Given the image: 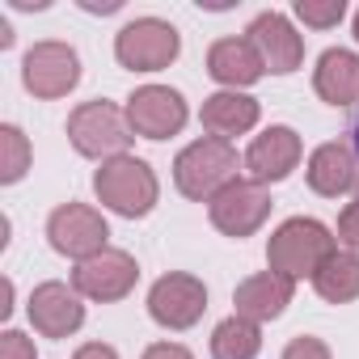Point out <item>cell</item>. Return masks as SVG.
I'll return each mask as SVG.
<instances>
[{
  "instance_id": "1",
  "label": "cell",
  "mask_w": 359,
  "mask_h": 359,
  "mask_svg": "<svg viewBox=\"0 0 359 359\" xmlns=\"http://www.w3.org/2000/svg\"><path fill=\"white\" fill-rule=\"evenodd\" d=\"M93 195L102 208H110L114 216L123 220H140L156 208V173L148 161L140 156H114V161H102V169L93 173Z\"/></svg>"
},
{
  "instance_id": "2",
  "label": "cell",
  "mask_w": 359,
  "mask_h": 359,
  "mask_svg": "<svg viewBox=\"0 0 359 359\" xmlns=\"http://www.w3.org/2000/svg\"><path fill=\"white\" fill-rule=\"evenodd\" d=\"M334 254V233L321 224V220H309V216H292L283 220L271 241H266V262L275 275H287L292 283L296 279H313L317 266Z\"/></svg>"
},
{
  "instance_id": "3",
  "label": "cell",
  "mask_w": 359,
  "mask_h": 359,
  "mask_svg": "<svg viewBox=\"0 0 359 359\" xmlns=\"http://www.w3.org/2000/svg\"><path fill=\"white\" fill-rule=\"evenodd\" d=\"M233 177H237V148L216 135L187 144L173 161V187L187 199H216Z\"/></svg>"
},
{
  "instance_id": "4",
  "label": "cell",
  "mask_w": 359,
  "mask_h": 359,
  "mask_svg": "<svg viewBox=\"0 0 359 359\" xmlns=\"http://www.w3.org/2000/svg\"><path fill=\"white\" fill-rule=\"evenodd\" d=\"M68 140L81 156L93 161H114L127 156V144L135 140L127 110H118L114 102H85L68 114Z\"/></svg>"
},
{
  "instance_id": "5",
  "label": "cell",
  "mask_w": 359,
  "mask_h": 359,
  "mask_svg": "<svg viewBox=\"0 0 359 359\" xmlns=\"http://www.w3.org/2000/svg\"><path fill=\"white\" fill-rule=\"evenodd\" d=\"M177 51H182V39L161 18H135L114 39V60L127 72H161L177 60Z\"/></svg>"
},
{
  "instance_id": "6",
  "label": "cell",
  "mask_w": 359,
  "mask_h": 359,
  "mask_svg": "<svg viewBox=\"0 0 359 359\" xmlns=\"http://www.w3.org/2000/svg\"><path fill=\"white\" fill-rule=\"evenodd\" d=\"M203 313H208V287L187 271H169L148 287V317L161 330H191Z\"/></svg>"
},
{
  "instance_id": "7",
  "label": "cell",
  "mask_w": 359,
  "mask_h": 359,
  "mask_svg": "<svg viewBox=\"0 0 359 359\" xmlns=\"http://www.w3.org/2000/svg\"><path fill=\"white\" fill-rule=\"evenodd\" d=\"M106 237H110V224H106L102 212L89 208V203H60V208L51 212V220H47V241H51V250L64 254V258H76V262L102 254V250H106Z\"/></svg>"
},
{
  "instance_id": "8",
  "label": "cell",
  "mask_w": 359,
  "mask_h": 359,
  "mask_svg": "<svg viewBox=\"0 0 359 359\" xmlns=\"http://www.w3.org/2000/svg\"><path fill=\"white\" fill-rule=\"evenodd\" d=\"M208 216H212V224L224 233V237H250V233H258L262 224H266V216H271V195H266V187L262 182H250V177H233V182L216 195V199H208Z\"/></svg>"
},
{
  "instance_id": "9",
  "label": "cell",
  "mask_w": 359,
  "mask_h": 359,
  "mask_svg": "<svg viewBox=\"0 0 359 359\" xmlns=\"http://www.w3.org/2000/svg\"><path fill=\"white\" fill-rule=\"evenodd\" d=\"M81 81V55L68 43H34L22 60V85L51 102V97H68Z\"/></svg>"
},
{
  "instance_id": "10",
  "label": "cell",
  "mask_w": 359,
  "mask_h": 359,
  "mask_svg": "<svg viewBox=\"0 0 359 359\" xmlns=\"http://www.w3.org/2000/svg\"><path fill=\"white\" fill-rule=\"evenodd\" d=\"M187 118H191L187 97L169 85H144L127 97V123L144 140H169L187 127Z\"/></svg>"
},
{
  "instance_id": "11",
  "label": "cell",
  "mask_w": 359,
  "mask_h": 359,
  "mask_svg": "<svg viewBox=\"0 0 359 359\" xmlns=\"http://www.w3.org/2000/svg\"><path fill=\"white\" fill-rule=\"evenodd\" d=\"M140 279V266L127 250H102L85 262H76L72 271V287L85 296V300H97V304H110V300H123Z\"/></svg>"
},
{
  "instance_id": "12",
  "label": "cell",
  "mask_w": 359,
  "mask_h": 359,
  "mask_svg": "<svg viewBox=\"0 0 359 359\" xmlns=\"http://www.w3.org/2000/svg\"><path fill=\"white\" fill-rule=\"evenodd\" d=\"M34 330L43 338H72L81 325H85V304H81V292L51 279V283H39L30 292V304H26Z\"/></svg>"
},
{
  "instance_id": "13",
  "label": "cell",
  "mask_w": 359,
  "mask_h": 359,
  "mask_svg": "<svg viewBox=\"0 0 359 359\" xmlns=\"http://www.w3.org/2000/svg\"><path fill=\"white\" fill-rule=\"evenodd\" d=\"M300 165V135L283 123L266 127L262 135H254V144L245 148V169L250 182H283V177Z\"/></svg>"
},
{
  "instance_id": "14",
  "label": "cell",
  "mask_w": 359,
  "mask_h": 359,
  "mask_svg": "<svg viewBox=\"0 0 359 359\" xmlns=\"http://www.w3.org/2000/svg\"><path fill=\"white\" fill-rule=\"evenodd\" d=\"M250 43L258 47V55H262V64H266V72H275V76H287V72H296L300 68V60H304V39L292 30V22L283 18V13H258L254 22H250Z\"/></svg>"
},
{
  "instance_id": "15",
  "label": "cell",
  "mask_w": 359,
  "mask_h": 359,
  "mask_svg": "<svg viewBox=\"0 0 359 359\" xmlns=\"http://www.w3.org/2000/svg\"><path fill=\"white\" fill-rule=\"evenodd\" d=\"M309 187L321 195V199H338V195H351L355 191V182H359V161H355V148L351 144H338V140H330V144H321V148H313V156H309Z\"/></svg>"
},
{
  "instance_id": "16",
  "label": "cell",
  "mask_w": 359,
  "mask_h": 359,
  "mask_svg": "<svg viewBox=\"0 0 359 359\" xmlns=\"http://www.w3.org/2000/svg\"><path fill=\"white\" fill-rule=\"evenodd\" d=\"M208 76L241 93L245 85L266 76V64H262V55H258V47L250 39H220L208 51Z\"/></svg>"
},
{
  "instance_id": "17",
  "label": "cell",
  "mask_w": 359,
  "mask_h": 359,
  "mask_svg": "<svg viewBox=\"0 0 359 359\" xmlns=\"http://www.w3.org/2000/svg\"><path fill=\"white\" fill-rule=\"evenodd\" d=\"M233 304H237V317L245 321H275L283 317V309L292 304V279L287 275H275V271H262V275H250L245 283H237L233 292Z\"/></svg>"
},
{
  "instance_id": "18",
  "label": "cell",
  "mask_w": 359,
  "mask_h": 359,
  "mask_svg": "<svg viewBox=\"0 0 359 359\" xmlns=\"http://www.w3.org/2000/svg\"><path fill=\"white\" fill-rule=\"evenodd\" d=\"M258 114H262L258 97L237 93V89H220V93H212V97L203 102V110H199L203 131H212L216 140H233V135L254 131V127H258Z\"/></svg>"
},
{
  "instance_id": "19",
  "label": "cell",
  "mask_w": 359,
  "mask_h": 359,
  "mask_svg": "<svg viewBox=\"0 0 359 359\" xmlns=\"http://www.w3.org/2000/svg\"><path fill=\"white\" fill-rule=\"evenodd\" d=\"M313 89H317V97L330 102V106H351V102L359 97V55L346 51V47H330V51L317 60Z\"/></svg>"
},
{
  "instance_id": "20",
  "label": "cell",
  "mask_w": 359,
  "mask_h": 359,
  "mask_svg": "<svg viewBox=\"0 0 359 359\" xmlns=\"http://www.w3.org/2000/svg\"><path fill=\"white\" fill-rule=\"evenodd\" d=\"M313 287H317V296L325 304H351V300H359V258L346 254V250H334L317 266Z\"/></svg>"
},
{
  "instance_id": "21",
  "label": "cell",
  "mask_w": 359,
  "mask_h": 359,
  "mask_svg": "<svg viewBox=\"0 0 359 359\" xmlns=\"http://www.w3.org/2000/svg\"><path fill=\"white\" fill-rule=\"evenodd\" d=\"M258 351H262L258 325L237 317V313L212 330V359H258Z\"/></svg>"
},
{
  "instance_id": "22",
  "label": "cell",
  "mask_w": 359,
  "mask_h": 359,
  "mask_svg": "<svg viewBox=\"0 0 359 359\" xmlns=\"http://www.w3.org/2000/svg\"><path fill=\"white\" fill-rule=\"evenodd\" d=\"M0 182L5 187H13V182H22L26 177V169H30V140L22 135V127H13V123H5L0 127Z\"/></svg>"
},
{
  "instance_id": "23",
  "label": "cell",
  "mask_w": 359,
  "mask_h": 359,
  "mask_svg": "<svg viewBox=\"0 0 359 359\" xmlns=\"http://www.w3.org/2000/svg\"><path fill=\"white\" fill-rule=\"evenodd\" d=\"M346 13V0H296V18L313 30H330L338 26Z\"/></svg>"
},
{
  "instance_id": "24",
  "label": "cell",
  "mask_w": 359,
  "mask_h": 359,
  "mask_svg": "<svg viewBox=\"0 0 359 359\" xmlns=\"http://www.w3.org/2000/svg\"><path fill=\"white\" fill-rule=\"evenodd\" d=\"M338 245H342L346 254H355V258H359V199H355V203H346V208H342V216H338Z\"/></svg>"
},
{
  "instance_id": "25",
  "label": "cell",
  "mask_w": 359,
  "mask_h": 359,
  "mask_svg": "<svg viewBox=\"0 0 359 359\" xmlns=\"http://www.w3.org/2000/svg\"><path fill=\"white\" fill-rule=\"evenodd\" d=\"M0 359H39V351L22 330H5L0 334Z\"/></svg>"
},
{
  "instance_id": "26",
  "label": "cell",
  "mask_w": 359,
  "mask_h": 359,
  "mask_svg": "<svg viewBox=\"0 0 359 359\" xmlns=\"http://www.w3.org/2000/svg\"><path fill=\"white\" fill-rule=\"evenodd\" d=\"M283 359H334V355H330V346L321 338H309L304 334V338H292L283 346Z\"/></svg>"
},
{
  "instance_id": "27",
  "label": "cell",
  "mask_w": 359,
  "mask_h": 359,
  "mask_svg": "<svg viewBox=\"0 0 359 359\" xmlns=\"http://www.w3.org/2000/svg\"><path fill=\"white\" fill-rule=\"evenodd\" d=\"M140 359H195L187 346H177V342H152Z\"/></svg>"
},
{
  "instance_id": "28",
  "label": "cell",
  "mask_w": 359,
  "mask_h": 359,
  "mask_svg": "<svg viewBox=\"0 0 359 359\" xmlns=\"http://www.w3.org/2000/svg\"><path fill=\"white\" fill-rule=\"evenodd\" d=\"M72 359H118V351H114V346H106V342H85Z\"/></svg>"
},
{
  "instance_id": "29",
  "label": "cell",
  "mask_w": 359,
  "mask_h": 359,
  "mask_svg": "<svg viewBox=\"0 0 359 359\" xmlns=\"http://www.w3.org/2000/svg\"><path fill=\"white\" fill-rule=\"evenodd\" d=\"M355 152H359V118H355Z\"/></svg>"
},
{
  "instance_id": "30",
  "label": "cell",
  "mask_w": 359,
  "mask_h": 359,
  "mask_svg": "<svg viewBox=\"0 0 359 359\" xmlns=\"http://www.w3.org/2000/svg\"><path fill=\"white\" fill-rule=\"evenodd\" d=\"M355 43H359V13H355Z\"/></svg>"
}]
</instances>
